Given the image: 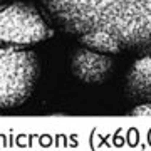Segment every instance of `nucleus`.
Segmentation results:
<instances>
[{"label":"nucleus","mask_w":151,"mask_h":151,"mask_svg":"<svg viewBox=\"0 0 151 151\" xmlns=\"http://www.w3.org/2000/svg\"><path fill=\"white\" fill-rule=\"evenodd\" d=\"M72 74L87 84L104 82L111 76L113 60L103 54H97L87 49H79L72 54L70 59Z\"/></svg>","instance_id":"4"},{"label":"nucleus","mask_w":151,"mask_h":151,"mask_svg":"<svg viewBox=\"0 0 151 151\" xmlns=\"http://www.w3.org/2000/svg\"><path fill=\"white\" fill-rule=\"evenodd\" d=\"M134 116H151V104H143V106H138V108L133 111Z\"/></svg>","instance_id":"6"},{"label":"nucleus","mask_w":151,"mask_h":151,"mask_svg":"<svg viewBox=\"0 0 151 151\" xmlns=\"http://www.w3.org/2000/svg\"><path fill=\"white\" fill-rule=\"evenodd\" d=\"M39 76L34 52L0 47V108H14L27 101Z\"/></svg>","instance_id":"2"},{"label":"nucleus","mask_w":151,"mask_h":151,"mask_svg":"<svg viewBox=\"0 0 151 151\" xmlns=\"http://www.w3.org/2000/svg\"><path fill=\"white\" fill-rule=\"evenodd\" d=\"M126 89L136 97H151V55H145L133 64L126 77Z\"/></svg>","instance_id":"5"},{"label":"nucleus","mask_w":151,"mask_h":151,"mask_svg":"<svg viewBox=\"0 0 151 151\" xmlns=\"http://www.w3.org/2000/svg\"><path fill=\"white\" fill-rule=\"evenodd\" d=\"M47 14L82 42L104 37L111 52L151 47V0H42Z\"/></svg>","instance_id":"1"},{"label":"nucleus","mask_w":151,"mask_h":151,"mask_svg":"<svg viewBox=\"0 0 151 151\" xmlns=\"http://www.w3.org/2000/svg\"><path fill=\"white\" fill-rule=\"evenodd\" d=\"M52 35L42 15L25 4L0 7V44L29 45L45 40Z\"/></svg>","instance_id":"3"}]
</instances>
